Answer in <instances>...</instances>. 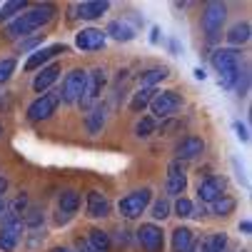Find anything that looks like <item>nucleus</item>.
Returning a JSON list of instances; mask_svg holds the SVG:
<instances>
[{
  "label": "nucleus",
  "instance_id": "nucleus-35",
  "mask_svg": "<svg viewBox=\"0 0 252 252\" xmlns=\"http://www.w3.org/2000/svg\"><path fill=\"white\" fill-rule=\"evenodd\" d=\"M232 127H235V132H237V137H240L242 142H247V140H250V135H247V127H245V125H242L240 120H237V123H235Z\"/></svg>",
  "mask_w": 252,
  "mask_h": 252
},
{
  "label": "nucleus",
  "instance_id": "nucleus-31",
  "mask_svg": "<svg viewBox=\"0 0 252 252\" xmlns=\"http://www.w3.org/2000/svg\"><path fill=\"white\" fill-rule=\"evenodd\" d=\"M175 215H180V218H195V205H192L188 197H177V202H175Z\"/></svg>",
  "mask_w": 252,
  "mask_h": 252
},
{
  "label": "nucleus",
  "instance_id": "nucleus-3",
  "mask_svg": "<svg viewBox=\"0 0 252 252\" xmlns=\"http://www.w3.org/2000/svg\"><path fill=\"white\" fill-rule=\"evenodd\" d=\"M225 20H227V5L225 3H218L212 0L202 8V30H205V38L210 43L220 40L222 35V28H225Z\"/></svg>",
  "mask_w": 252,
  "mask_h": 252
},
{
  "label": "nucleus",
  "instance_id": "nucleus-30",
  "mask_svg": "<svg viewBox=\"0 0 252 252\" xmlns=\"http://www.w3.org/2000/svg\"><path fill=\"white\" fill-rule=\"evenodd\" d=\"M235 197H227V195H222L220 200H215L212 202V212L215 215H220V218H225V215H230L232 210H235Z\"/></svg>",
  "mask_w": 252,
  "mask_h": 252
},
{
  "label": "nucleus",
  "instance_id": "nucleus-27",
  "mask_svg": "<svg viewBox=\"0 0 252 252\" xmlns=\"http://www.w3.org/2000/svg\"><path fill=\"white\" fill-rule=\"evenodd\" d=\"M170 73H167V67H150L148 73H142L140 78V88H155L160 80H165Z\"/></svg>",
  "mask_w": 252,
  "mask_h": 252
},
{
  "label": "nucleus",
  "instance_id": "nucleus-20",
  "mask_svg": "<svg viewBox=\"0 0 252 252\" xmlns=\"http://www.w3.org/2000/svg\"><path fill=\"white\" fill-rule=\"evenodd\" d=\"M105 120H107V107L105 105H93L88 115H85V127L90 135H97L102 127H105Z\"/></svg>",
  "mask_w": 252,
  "mask_h": 252
},
{
  "label": "nucleus",
  "instance_id": "nucleus-32",
  "mask_svg": "<svg viewBox=\"0 0 252 252\" xmlns=\"http://www.w3.org/2000/svg\"><path fill=\"white\" fill-rule=\"evenodd\" d=\"M155 132V118H140V123L135 125V135L137 137H150Z\"/></svg>",
  "mask_w": 252,
  "mask_h": 252
},
{
  "label": "nucleus",
  "instance_id": "nucleus-17",
  "mask_svg": "<svg viewBox=\"0 0 252 252\" xmlns=\"http://www.w3.org/2000/svg\"><path fill=\"white\" fill-rule=\"evenodd\" d=\"M85 210H88V218L93 220H102L110 215V200H107L100 190H90L88 200H85Z\"/></svg>",
  "mask_w": 252,
  "mask_h": 252
},
{
  "label": "nucleus",
  "instance_id": "nucleus-36",
  "mask_svg": "<svg viewBox=\"0 0 252 252\" xmlns=\"http://www.w3.org/2000/svg\"><path fill=\"white\" fill-rule=\"evenodd\" d=\"M75 250H78V252H95V250L90 247V242H88V240H80V237H78V242H75Z\"/></svg>",
  "mask_w": 252,
  "mask_h": 252
},
{
  "label": "nucleus",
  "instance_id": "nucleus-5",
  "mask_svg": "<svg viewBox=\"0 0 252 252\" xmlns=\"http://www.w3.org/2000/svg\"><path fill=\"white\" fill-rule=\"evenodd\" d=\"M105 85H107V70L105 67H95V70H90L88 73V78H85V90H83V95H80V107H90L97 102V97H100V93L105 90Z\"/></svg>",
  "mask_w": 252,
  "mask_h": 252
},
{
  "label": "nucleus",
  "instance_id": "nucleus-22",
  "mask_svg": "<svg viewBox=\"0 0 252 252\" xmlns=\"http://www.w3.org/2000/svg\"><path fill=\"white\" fill-rule=\"evenodd\" d=\"M105 35H110V38H115V40H120V43H127V40L135 38V28H132L127 20H113L110 25H107Z\"/></svg>",
  "mask_w": 252,
  "mask_h": 252
},
{
  "label": "nucleus",
  "instance_id": "nucleus-28",
  "mask_svg": "<svg viewBox=\"0 0 252 252\" xmlns=\"http://www.w3.org/2000/svg\"><path fill=\"white\" fill-rule=\"evenodd\" d=\"M23 227H28V230H43V210L28 207L25 215H23Z\"/></svg>",
  "mask_w": 252,
  "mask_h": 252
},
{
  "label": "nucleus",
  "instance_id": "nucleus-39",
  "mask_svg": "<svg viewBox=\"0 0 252 252\" xmlns=\"http://www.w3.org/2000/svg\"><path fill=\"white\" fill-rule=\"evenodd\" d=\"M5 190H8V180L0 177V197H5Z\"/></svg>",
  "mask_w": 252,
  "mask_h": 252
},
{
  "label": "nucleus",
  "instance_id": "nucleus-21",
  "mask_svg": "<svg viewBox=\"0 0 252 252\" xmlns=\"http://www.w3.org/2000/svg\"><path fill=\"white\" fill-rule=\"evenodd\" d=\"M227 235L225 232H210L197 242V252H225Z\"/></svg>",
  "mask_w": 252,
  "mask_h": 252
},
{
  "label": "nucleus",
  "instance_id": "nucleus-1",
  "mask_svg": "<svg viewBox=\"0 0 252 252\" xmlns=\"http://www.w3.org/2000/svg\"><path fill=\"white\" fill-rule=\"evenodd\" d=\"M53 15H55V8L48 5V3H43V5H38V8H28V10L20 13L13 23H8L5 35H8V38H13V40L28 38V35H35L43 25H48V23L53 20Z\"/></svg>",
  "mask_w": 252,
  "mask_h": 252
},
{
  "label": "nucleus",
  "instance_id": "nucleus-43",
  "mask_svg": "<svg viewBox=\"0 0 252 252\" xmlns=\"http://www.w3.org/2000/svg\"><path fill=\"white\" fill-rule=\"evenodd\" d=\"M0 135H3V125H0Z\"/></svg>",
  "mask_w": 252,
  "mask_h": 252
},
{
  "label": "nucleus",
  "instance_id": "nucleus-41",
  "mask_svg": "<svg viewBox=\"0 0 252 252\" xmlns=\"http://www.w3.org/2000/svg\"><path fill=\"white\" fill-rule=\"evenodd\" d=\"M50 252H73V250H70V247H53Z\"/></svg>",
  "mask_w": 252,
  "mask_h": 252
},
{
  "label": "nucleus",
  "instance_id": "nucleus-12",
  "mask_svg": "<svg viewBox=\"0 0 252 252\" xmlns=\"http://www.w3.org/2000/svg\"><path fill=\"white\" fill-rule=\"evenodd\" d=\"M137 240H140V245H142V250H145V252H162V245H165L162 230H160L158 225H153V222L140 225Z\"/></svg>",
  "mask_w": 252,
  "mask_h": 252
},
{
  "label": "nucleus",
  "instance_id": "nucleus-11",
  "mask_svg": "<svg viewBox=\"0 0 252 252\" xmlns=\"http://www.w3.org/2000/svg\"><path fill=\"white\" fill-rule=\"evenodd\" d=\"M225 190H227V180L222 175H207L202 183L197 185V197L202 202H210L212 205L215 200H220L225 195Z\"/></svg>",
  "mask_w": 252,
  "mask_h": 252
},
{
  "label": "nucleus",
  "instance_id": "nucleus-33",
  "mask_svg": "<svg viewBox=\"0 0 252 252\" xmlns=\"http://www.w3.org/2000/svg\"><path fill=\"white\" fill-rule=\"evenodd\" d=\"M13 73H15V60L13 58H3L0 60V85L8 83L13 78Z\"/></svg>",
  "mask_w": 252,
  "mask_h": 252
},
{
  "label": "nucleus",
  "instance_id": "nucleus-18",
  "mask_svg": "<svg viewBox=\"0 0 252 252\" xmlns=\"http://www.w3.org/2000/svg\"><path fill=\"white\" fill-rule=\"evenodd\" d=\"M58 78H60V65H58V63L45 65V67H40V73L35 75V80H32V90H35V93H45Z\"/></svg>",
  "mask_w": 252,
  "mask_h": 252
},
{
  "label": "nucleus",
  "instance_id": "nucleus-23",
  "mask_svg": "<svg viewBox=\"0 0 252 252\" xmlns=\"http://www.w3.org/2000/svg\"><path fill=\"white\" fill-rule=\"evenodd\" d=\"M158 93H160L158 88H140V90L132 95V100H130V110H132V113H140L148 102H153V97H155Z\"/></svg>",
  "mask_w": 252,
  "mask_h": 252
},
{
  "label": "nucleus",
  "instance_id": "nucleus-25",
  "mask_svg": "<svg viewBox=\"0 0 252 252\" xmlns=\"http://www.w3.org/2000/svg\"><path fill=\"white\" fill-rule=\"evenodd\" d=\"M88 242H90V247L95 250V252H110V235H107L105 230H90L88 232V237H85Z\"/></svg>",
  "mask_w": 252,
  "mask_h": 252
},
{
  "label": "nucleus",
  "instance_id": "nucleus-13",
  "mask_svg": "<svg viewBox=\"0 0 252 252\" xmlns=\"http://www.w3.org/2000/svg\"><path fill=\"white\" fill-rule=\"evenodd\" d=\"M205 153V140L202 137H197V135H188V137H183L175 145V160H195V158H200Z\"/></svg>",
  "mask_w": 252,
  "mask_h": 252
},
{
  "label": "nucleus",
  "instance_id": "nucleus-4",
  "mask_svg": "<svg viewBox=\"0 0 252 252\" xmlns=\"http://www.w3.org/2000/svg\"><path fill=\"white\" fill-rule=\"evenodd\" d=\"M150 200H153V190H150V188H140V190L127 192V195L118 202L120 218H125V220H137L140 215L148 210Z\"/></svg>",
  "mask_w": 252,
  "mask_h": 252
},
{
  "label": "nucleus",
  "instance_id": "nucleus-7",
  "mask_svg": "<svg viewBox=\"0 0 252 252\" xmlns=\"http://www.w3.org/2000/svg\"><path fill=\"white\" fill-rule=\"evenodd\" d=\"M58 105H60V95L58 93H45L38 100H32L28 107V120L30 123H43L48 118H53L58 113Z\"/></svg>",
  "mask_w": 252,
  "mask_h": 252
},
{
  "label": "nucleus",
  "instance_id": "nucleus-10",
  "mask_svg": "<svg viewBox=\"0 0 252 252\" xmlns=\"http://www.w3.org/2000/svg\"><path fill=\"white\" fill-rule=\"evenodd\" d=\"M23 220H13V218H3L0 225V250L3 252H15V247L23 240Z\"/></svg>",
  "mask_w": 252,
  "mask_h": 252
},
{
  "label": "nucleus",
  "instance_id": "nucleus-34",
  "mask_svg": "<svg viewBox=\"0 0 252 252\" xmlns=\"http://www.w3.org/2000/svg\"><path fill=\"white\" fill-rule=\"evenodd\" d=\"M153 218L155 220H165L167 215H170V202H167V197H160V200H155V205H153Z\"/></svg>",
  "mask_w": 252,
  "mask_h": 252
},
{
  "label": "nucleus",
  "instance_id": "nucleus-42",
  "mask_svg": "<svg viewBox=\"0 0 252 252\" xmlns=\"http://www.w3.org/2000/svg\"><path fill=\"white\" fill-rule=\"evenodd\" d=\"M195 78H197V80H205V73H202V70H200V67L195 70Z\"/></svg>",
  "mask_w": 252,
  "mask_h": 252
},
{
  "label": "nucleus",
  "instance_id": "nucleus-29",
  "mask_svg": "<svg viewBox=\"0 0 252 252\" xmlns=\"http://www.w3.org/2000/svg\"><path fill=\"white\" fill-rule=\"evenodd\" d=\"M28 8V3H25V0H10V3H5V5H0V20H15L18 18V13L20 10H25Z\"/></svg>",
  "mask_w": 252,
  "mask_h": 252
},
{
  "label": "nucleus",
  "instance_id": "nucleus-26",
  "mask_svg": "<svg viewBox=\"0 0 252 252\" xmlns=\"http://www.w3.org/2000/svg\"><path fill=\"white\" fill-rule=\"evenodd\" d=\"M250 40V23H237L227 32V43L230 45H245Z\"/></svg>",
  "mask_w": 252,
  "mask_h": 252
},
{
  "label": "nucleus",
  "instance_id": "nucleus-19",
  "mask_svg": "<svg viewBox=\"0 0 252 252\" xmlns=\"http://www.w3.org/2000/svg\"><path fill=\"white\" fill-rule=\"evenodd\" d=\"M110 10V3L107 0H90V3H78L75 5V15L83 20H95L100 15H105Z\"/></svg>",
  "mask_w": 252,
  "mask_h": 252
},
{
  "label": "nucleus",
  "instance_id": "nucleus-16",
  "mask_svg": "<svg viewBox=\"0 0 252 252\" xmlns=\"http://www.w3.org/2000/svg\"><path fill=\"white\" fill-rule=\"evenodd\" d=\"M67 48L63 45V43H55V45H48V48H38L35 53H30V58L25 60V70L28 73H32V70H38V67H45V63L48 60H53L55 55H60V53H65Z\"/></svg>",
  "mask_w": 252,
  "mask_h": 252
},
{
  "label": "nucleus",
  "instance_id": "nucleus-24",
  "mask_svg": "<svg viewBox=\"0 0 252 252\" xmlns=\"http://www.w3.org/2000/svg\"><path fill=\"white\" fill-rule=\"evenodd\" d=\"M192 245V230L190 227H177L172 232V252H188Z\"/></svg>",
  "mask_w": 252,
  "mask_h": 252
},
{
  "label": "nucleus",
  "instance_id": "nucleus-14",
  "mask_svg": "<svg viewBox=\"0 0 252 252\" xmlns=\"http://www.w3.org/2000/svg\"><path fill=\"white\" fill-rule=\"evenodd\" d=\"M105 40H107L105 30H97V28H85L75 35V45L85 53H95V50L105 48Z\"/></svg>",
  "mask_w": 252,
  "mask_h": 252
},
{
  "label": "nucleus",
  "instance_id": "nucleus-6",
  "mask_svg": "<svg viewBox=\"0 0 252 252\" xmlns=\"http://www.w3.org/2000/svg\"><path fill=\"white\" fill-rule=\"evenodd\" d=\"M85 78H88V73L83 67H75V70H70V73L65 75V80H63V88H60V100L63 102H67V105H75L78 100H80V95H83V90H85Z\"/></svg>",
  "mask_w": 252,
  "mask_h": 252
},
{
  "label": "nucleus",
  "instance_id": "nucleus-37",
  "mask_svg": "<svg viewBox=\"0 0 252 252\" xmlns=\"http://www.w3.org/2000/svg\"><path fill=\"white\" fill-rule=\"evenodd\" d=\"M40 43H43V35H40V40H38V38H35V40H30V43H28V45H23V48H20V50H32V48H38V45H40Z\"/></svg>",
  "mask_w": 252,
  "mask_h": 252
},
{
  "label": "nucleus",
  "instance_id": "nucleus-8",
  "mask_svg": "<svg viewBox=\"0 0 252 252\" xmlns=\"http://www.w3.org/2000/svg\"><path fill=\"white\" fill-rule=\"evenodd\" d=\"M150 107H153V118H160V120L170 118V115H175L180 107H183V95H177L175 90H160L153 97Z\"/></svg>",
  "mask_w": 252,
  "mask_h": 252
},
{
  "label": "nucleus",
  "instance_id": "nucleus-2",
  "mask_svg": "<svg viewBox=\"0 0 252 252\" xmlns=\"http://www.w3.org/2000/svg\"><path fill=\"white\" fill-rule=\"evenodd\" d=\"M212 67L218 70V80L225 90L240 83V53L235 48H220L212 53Z\"/></svg>",
  "mask_w": 252,
  "mask_h": 252
},
{
  "label": "nucleus",
  "instance_id": "nucleus-40",
  "mask_svg": "<svg viewBox=\"0 0 252 252\" xmlns=\"http://www.w3.org/2000/svg\"><path fill=\"white\" fill-rule=\"evenodd\" d=\"M5 215V197H0V218Z\"/></svg>",
  "mask_w": 252,
  "mask_h": 252
},
{
  "label": "nucleus",
  "instance_id": "nucleus-38",
  "mask_svg": "<svg viewBox=\"0 0 252 252\" xmlns=\"http://www.w3.org/2000/svg\"><path fill=\"white\" fill-rule=\"evenodd\" d=\"M240 230H242L245 235H250V230H252V222H250V220H242V222H240Z\"/></svg>",
  "mask_w": 252,
  "mask_h": 252
},
{
  "label": "nucleus",
  "instance_id": "nucleus-15",
  "mask_svg": "<svg viewBox=\"0 0 252 252\" xmlns=\"http://www.w3.org/2000/svg\"><path fill=\"white\" fill-rule=\"evenodd\" d=\"M185 188H188V172L180 160H172L167 167V195L180 197V192H185Z\"/></svg>",
  "mask_w": 252,
  "mask_h": 252
},
{
  "label": "nucleus",
  "instance_id": "nucleus-9",
  "mask_svg": "<svg viewBox=\"0 0 252 252\" xmlns=\"http://www.w3.org/2000/svg\"><path fill=\"white\" fill-rule=\"evenodd\" d=\"M80 210V192L78 190H65L58 197V212H55V225H67Z\"/></svg>",
  "mask_w": 252,
  "mask_h": 252
}]
</instances>
